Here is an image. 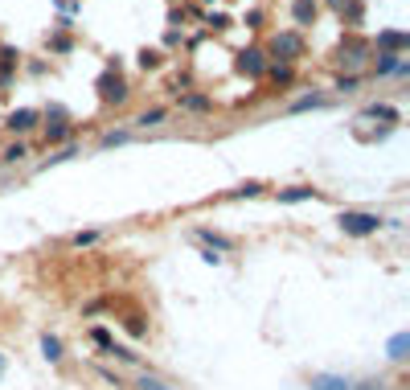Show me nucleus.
<instances>
[{"label": "nucleus", "mask_w": 410, "mask_h": 390, "mask_svg": "<svg viewBox=\"0 0 410 390\" xmlns=\"http://www.w3.org/2000/svg\"><path fill=\"white\" fill-rule=\"evenodd\" d=\"M140 66H144V70H152V66H160V53H152V49H144V53H140Z\"/></svg>", "instance_id": "obj_16"}, {"label": "nucleus", "mask_w": 410, "mask_h": 390, "mask_svg": "<svg viewBox=\"0 0 410 390\" xmlns=\"http://www.w3.org/2000/svg\"><path fill=\"white\" fill-rule=\"evenodd\" d=\"M312 390H353L349 378H337V374H316L312 378Z\"/></svg>", "instance_id": "obj_6"}, {"label": "nucleus", "mask_w": 410, "mask_h": 390, "mask_svg": "<svg viewBox=\"0 0 410 390\" xmlns=\"http://www.w3.org/2000/svg\"><path fill=\"white\" fill-rule=\"evenodd\" d=\"M21 156H25V148H21V144H16V148H8V152H4V160H8V164H12V160H21Z\"/></svg>", "instance_id": "obj_22"}, {"label": "nucleus", "mask_w": 410, "mask_h": 390, "mask_svg": "<svg viewBox=\"0 0 410 390\" xmlns=\"http://www.w3.org/2000/svg\"><path fill=\"white\" fill-rule=\"evenodd\" d=\"M271 78H275V82H292V66H287V62H283V66H271Z\"/></svg>", "instance_id": "obj_15"}, {"label": "nucleus", "mask_w": 410, "mask_h": 390, "mask_svg": "<svg viewBox=\"0 0 410 390\" xmlns=\"http://www.w3.org/2000/svg\"><path fill=\"white\" fill-rule=\"evenodd\" d=\"M234 193H238V197H255V193H259V185H255V181H246V185H242V189H234Z\"/></svg>", "instance_id": "obj_20"}, {"label": "nucleus", "mask_w": 410, "mask_h": 390, "mask_svg": "<svg viewBox=\"0 0 410 390\" xmlns=\"http://www.w3.org/2000/svg\"><path fill=\"white\" fill-rule=\"evenodd\" d=\"M123 140H127V132H107V136H103V148H111V144H123Z\"/></svg>", "instance_id": "obj_19"}, {"label": "nucleus", "mask_w": 410, "mask_h": 390, "mask_svg": "<svg viewBox=\"0 0 410 390\" xmlns=\"http://www.w3.org/2000/svg\"><path fill=\"white\" fill-rule=\"evenodd\" d=\"M37 123V111H12L8 115V132H29Z\"/></svg>", "instance_id": "obj_7"}, {"label": "nucleus", "mask_w": 410, "mask_h": 390, "mask_svg": "<svg viewBox=\"0 0 410 390\" xmlns=\"http://www.w3.org/2000/svg\"><path fill=\"white\" fill-rule=\"evenodd\" d=\"M271 49H275V58L292 62V58H300V53H304V37H300V33H275Z\"/></svg>", "instance_id": "obj_2"}, {"label": "nucleus", "mask_w": 410, "mask_h": 390, "mask_svg": "<svg viewBox=\"0 0 410 390\" xmlns=\"http://www.w3.org/2000/svg\"><path fill=\"white\" fill-rule=\"evenodd\" d=\"M160 119H164V111H160V107H152V111H144V115H140L136 123H140V127H156Z\"/></svg>", "instance_id": "obj_12"}, {"label": "nucleus", "mask_w": 410, "mask_h": 390, "mask_svg": "<svg viewBox=\"0 0 410 390\" xmlns=\"http://www.w3.org/2000/svg\"><path fill=\"white\" fill-rule=\"evenodd\" d=\"M94 239H99L94 230H86V234H74V247H86V243H94Z\"/></svg>", "instance_id": "obj_21"}, {"label": "nucleus", "mask_w": 410, "mask_h": 390, "mask_svg": "<svg viewBox=\"0 0 410 390\" xmlns=\"http://www.w3.org/2000/svg\"><path fill=\"white\" fill-rule=\"evenodd\" d=\"M185 103H189V107H193V111H205V107H209V99H205V95H189V99H185Z\"/></svg>", "instance_id": "obj_18"}, {"label": "nucleus", "mask_w": 410, "mask_h": 390, "mask_svg": "<svg viewBox=\"0 0 410 390\" xmlns=\"http://www.w3.org/2000/svg\"><path fill=\"white\" fill-rule=\"evenodd\" d=\"M41 354H45V362H62V341L57 337H41Z\"/></svg>", "instance_id": "obj_9"}, {"label": "nucleus", "mask_w": 410, "mask_h": 390, "mask_svg": "<svg viewBox=\"0 0 410 390\" xmlns=\"http://www.w3.org/2000/svg\"><path fill=\"white\" fill-rule=\"evenodd\" d=\"M382 45H394V49H402V45H407V33H382Z\"/></svg>", "instance_id": "obj_14"}, {"label": "nucleus", "mask_w": 410, "mask_h": 390, "mask_svg": "<svg viewBox=\"0 0 410 390\" xmlns=\"http://www.w3.org/2000/svg\"><path fill=\"white\" fill-rule=\"evenodd\" d=\"M238 70H242V74H263V70H267V58H263L259 49H242V53H238Z\"/></svg>", "instance_id": "obj_4"}, {"label": "nucleus", "mask_w": 410, "mask_h": 390, "mask_svg": "<svg viewBox=\"0 0 410 390\" xmlns=\"http://www.w3.org/2000/svg\"><path fill=\"white\" fill-rule=\"evenodd\" d=\"M292 16H296V25H312V21H316V0H296V4H292Z\"/></svg>", "instance_id": "obj_5"}, {"label": "nucleus", "mask_w": 410, "mask_h": 390, "mask_svg": "<svg viewBox=\"0 0 410 390\" xmlns=\"http://www.w3.org/2000/svg\"><path fill=\"white\" fill-rule=\"evenodd\" d=\"M329 4H333L337 12H345V4H353V0H329Z\"/></svg>", "instance_id": "obj_23"}, {"label": "nucleus", "mask_w": 410, "mask_h": 390, "mask_svg": "<svg viewBox=\"0 0 410 390\" xmlns=\"http://www.w3.org/2000/svg\"><path fill=\"white\" fill-rule=\"evenodd\" d=\"M407 350H410V337H407V333H398V337L390 341V358H394V362H402V358H407Z\"/></svg>", "instance_id": "obj_11"}, {"label": "nucleus", "mask_w": 410, "mask_h": 390, "mask_svg": "<svg viewBox=\"0 0 410 390\" xmlns=\"http://www.w3.org/2000/svg\"><path fill=\"white\" fill-rule=\"evenodd\" d=\"M0 374H4V358H0Z\"/></svg>", "instance_id": "obj_24"}, {"label": "nucleus", "mask_w": 410, "mask_h": 390, "mask_svg": "<svg viewBox=\"0 0 410 390\" xmlns=\"http://www.w3.org/2000/svg\"><path fill=\"white\" fill-rule=\"evenodd\" d=\"M99 95H103L107 103H123V99H127V86H123L119 74H103V78H99Z\"/></svg>", "instance_id": "obj_3"}, {"label": "nucleus", "mask_w": 410, "mask_h": 390, "mask_svg": "<svg viewBox=\"0 0 410 390\" xmlns=\"http://www.w3.org/2000/svg\"><path fill=\"white\" fill-rule=\"evenodd\" d=\"M66 132H70V123L62 115H53V123H45V140H66Z\"/></svg>", "instance_id": "obj_10"}, {"label": "nucleus", "mask_w": 410, "mask_h": 390, "mask_svg": "<svg viewBox=\"0 0 410 390\" xmlns=\"http://www.w3.org/2000/svg\"><path fill=\"white\" fill-rule=\"evenodd\" d=\"M140 390H168V387H164L160 378H152V374H144V378H140Z\"/></svg>", "instance_id": "obj_17"}, {"label": "nucleus", "mask_w": 410, "mask_h": 390, "mask_svg": "<svg viewBox=\"0 0 410 390\" xmlns=\"http://www.w3.org/2000/svg\"><path fill=\"white\" fill-rule=\"evenodd\" d=\"M292 107H296V111H304V107H324V95H308V99H296Z\"/></svg>", "instance_id": "obj_13"}, {"label": "nucleus", "mask_w": 410, "mask_h": 390, "mask_svg": "<svg viewBox=\"0 0 410 390\" xmlns=\"http://www.w3.org/2000/svg\"><path fill=\"white\" fill-rule=\"evenodd\" d=\"M308 197H316V189H312V185H292V189H283V193H279V202H308Z\"/></svg>", "instance_id": "obj_8"}, {"label": "nucleus", "mask_w": 410, "mask_h": 390, "mask_svg": "<svg viewBox=\"0 0 410 390\" xmlns=\"http://www.w3.org/2000/svg\"><path fill=\"white\" fill-rule=\"evenodd\" d=\"M378 226H382V218H378V214H357V210L341 214V230H345V234H353V239H366V234H374Z\"/></svg>", "instance_id": "obj_1"}]
</instances>
